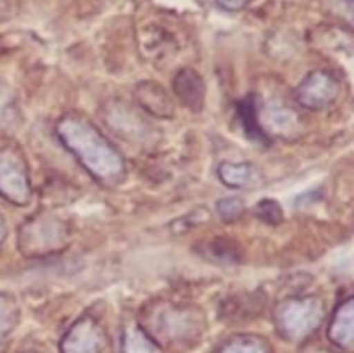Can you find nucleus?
I'll list each match as a JSON object with an SVG mask.
<instances>
[{
    "label": "nucleus",
    "mask_w": 354,
    "mask_h": 353,
    "mask_svg": "<svg viewBox=\"0 0 354 353\" xmlns=\"http://www.w3.org/2000/svg\"><path fill=\"white\" fill-rule=\"evenodd\" d=\"M57 137L69 152L76 156L83 168L104 185H114L124 176L121 152L100 134L95 125L76 114L61 118L55 127Z\"/></svg>",
    "instance_id": "obj_1"
},
{
    "label": "nucleus",
    "mask_w": 354,
    "mask_h": 353,
    "mask_svg": "<svg viewBox=\"0 0 354 353\" xmlns=\"http://www.w3.org/2000/svg\"><path fill=\"white\" fill-rule=\"evenodd\" d=\"M206 327V317L197 308L162 307L147 317L145 331L162 345H192L201 338Z\"/></svg>",
    "instance_id": "obj_2"
},
{
    "label": "nucleus",
    "mask_w": 354,
    "mask_h": 353,
    "mask_svg": "<svg viewBox=\"0 0 354 353\" xmlns=\"http://www.w3.org/2000/svg\"><path fill=\"white\" fill-rule=\"evenodd\" d=\"M325 315L324 303L317 296H294L275 308V325L280 336L289 341L310 338Z\"/></svg>",
    "instance_id": "obj_3"
},
{
    "label": "nucleus",
    "mask_w": 354,
    "mask_h": 353,
    "mask_svg": "<svg viewBox=\"0 0 354 353\" xmlns=\"http://www.w3.org/2000/svg\"><path fill=\"white\" fill-rule=\"evenodd\" d=\"M341 83L328 71H311L296 89V99L303 107L311 111L327 109L337 100Z\"/></svg>",
    "instance_id": "obj_4"
},
{
    "label": "nucleus",
    "mask_w": 354,
    "mask_h": 353,
    "mask_svg": "<svg viewBox=\"0 0 354 353\" xmlns=\"http://www.w3.org/2000/svg\"><path fill=\"white\" fill-rule=\"evenodd\" d=\"M0 192L16 204H26L31 197L26 165L9 149L0 151Z\"/></svg>",
    "instance_id": "obj_5"
},
{
    "label": "nucleus",
    "mask_w": 354,
    "mask_h": 353,
    "mask_svg": "<svg viewBox=\"0 0 354 353\" xmlns=\"http://www.w3.org/2000/svg\"><path fill=\"white\" fill-rule=\"evenodd\" d=\"M106 332L92 317H82L69 327L61 341V353H102Z\"/></svg>",
    "instance_id": "obj_6"
},
{
    "label": "nucleus",
    "mask_w": 354,
    "mask_h": 353,
    "mask_svg": "<svg viewBox=\"0 0 354 353\" xmlns=\"http://www.w3.org/2000/svg\"><path fill=\"white\" fill-rule=\"evenodd\" d=\"M258 121L261 127L263 134L268 137V134L279 135V137L290 138L296 137L301 132V118L290 107L279 106V104H270L266 107H259L258 104Z\"/></svg>",
    "instance_id": "obj_7"
},
{
    "label": "nucleus",
    "mask_w": 354,
    "mask_h": 353,
    "mask_svg": "<svg viewBox=\"0 0 354 353\" xmlns=\"http://www.w3.org/2000/svg\"><path fill=\"white\" fill-rule=\"evenodd\" d=\"M173 90H175L176 99L187 109L194 113H201L204 107V97H206V85H204L203 76L194 69L185 68L176 73L173 78Z\"/></svg>",
    "instance_id": "obj_8"
},
{
    "label": "nucleus",
    "mask_w": 354,
    "mask_h": 353,
    "mask_svg": "<svg viewBox=\"0 0 354 353\" xmlns=\"http://www.w3.org/2000/svg\"><path fill=\"white\" fill-rule=\"evenodd\" d=\"M328 338L341 348L354 350V296L342 301L334 311L328 325Z\"/></svg>",
    "instance_id": "obj_9"
},
{
    "label": "nucleus",
    "mask_w": 354,
    "mask_h": 353,
    "mask_svg": "<svg viewBox=\"0 0 354 353\" xmlns=\"http://www.w3.org/2000/svg\"><path fill=\"white\" fill-rule=\"evenodd\" d=\"M135 99L147 113L159 118H171L175 106L161 85L154 82H142L135 89Z\"/></svg>",
    "instance_id": "obj_10"
},
{
    "label": "nucleus",
    "mask_w": 354,
    "mask_h": 353,
    "mask_svg": "<svg viewBox=\"0 0 354 353\" xmlns=\"http://www.w3.org/2000/svg\"><path fill=\"white\" fill-rule=\"evenodd\" d=\"M221 182L232 189H244L258 182L259 172L251 163H221L218 168Z\"/></svg>",
    "instance_id": "obj_11"
},
{
    "label": "nucleus",
    "mask_w": 354,
    "mask_h": 353,
    "mask_svg": "<svg viewBox=\"0 0 354 353\" xmlns=\"http://www.w3.org/2000/svg\"><path fill=\"white\" fill-rule=\"evenodd\" d=\"M121 353H161V346L142 325L130 324L124 327L121 336Z\"/></svg>",
    "instance_id": "obj_12"
},
{
    "label": "nucleus",
    "mask_w": 354,
    "mask_h": 353,
    "mask_svg": "<svg viewBox=\"0 0 354 353\" xmlns=\"http://www.w3.org/2000/svg\"><path fill=\"white\" fill-rule=\"evenodd\" d=\"M203 256L214 263H237L241 262V249L234 241H227L225 237H214L213 241L204 244Z\"/></svg>",
    "instance_id": "obj_13"
},
{
    "label": "nucleus",
    "mask_w": 354,
    "mask_h": 353,
    "mask_svg": "<svg viewBox=\"0 0 354 353\" xmlns=\"http://www.w3.org/2000/svg\"><path fill=\"white\" fill-rule=\"evenodd\" d=\"M218 353H272L268 343L254 334H239L228 339Z\"/></svg>",
    "instance_id": "obj_14"
},
{
    "label": "nucleus",
    "mask_w": 354,
    "mask_h": 353,
    "mask_svg": "<svg viewBox=\"0 0 354 353\" xmlns=\"http://www.w3.org/2000/svg\"><path fill=\"white\" fill-rule=\"evenodd\" d=\"M328 12L354 31V0H324Z\"/></svg>",
    "instance_id": "obj_15"
},
{
    "label": "nucleus",
    "mask_w": 354,
    "mask_h": 353,
    "mask_svg": "<svg viewBox=\"0 0 354 353\" xmlns=\"http://www.w3.org/2000/svg\"><path fill=\"white\" fill-rule=\"evenodd\" d=\"M216 210L225 221H237L244 215L245 204L239 197H225L216 204Z\"/></svg>",
    "instance_id": "obj_16"
},
{
    "label": "nucleus",
    "mask_w": 354,
    "mask_h": 353,
    "mask_svg": "<svg viewBox=\"0 0 354 353\" xmlns=\"http://www.w3.org/2000/svg\"><path fill=\"white\" fill-rule=\"evenodd\" d=\"M256 217L259 220L266 221L268 225H277L282 221V208L279 206L277 201L263 199L261 203L256 206Z\"/></svg>",
    "instance_id": "obj_17"
},
{
    "label": "nucleus",
    "mask_w": 354,
    "mask_h": 353,
    "mask_svg": "<svg viewBox=\"0 0 354 353\" xmlns=\"http://www.w3.org/2000/svg\"><path fill=\"white\" fill-rule=\"evenodd\" d=\"M14 322H16V308L12 307L9 298H0V343L12 329Z\"/></svg>",
    "instance_id": "obj_18"
},
{
    "label": "nucleus",
    "mask_w": 354,
    "mask_h": 353,
    "mask_svg": "<svg viewBox=\"0 0 354 353\" xmlns=\"http://www.w3.org/2000/svg\"><path fill=\"white\" fill-rule=\"evenodd\" d=\"M218 6H221L227 10H241L244 9L245 6L252 2V0H216Z\"/></svg>",
    "instance_id": "obj_19"
},
{
    "label": "nucleus",
    "mask_w": 354,
    "mask_h": 353,
    "mask_svg": "<svg viewBox=\"0 0 354 353\" xmlns=\"http://www.w3.org/2000/svg\"><path fill=\"white\" fill-rule=\"evenodd\" d=\"M3 7H6V0H0V10H2Z\"/></svg>",
    "instance_id": "obj_20"
}]
</instances>
